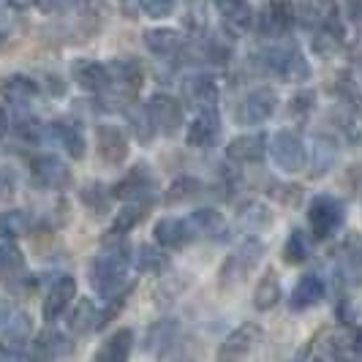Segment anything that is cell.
I'll return each mask as SVG.
<instances>
[{"instance_id":"cell-35","label":"cell","mask_w":362,"mask_h":362,"mask_svg":"<svg viewBox=\"0 0 362 362\" xmlns=\"http://www.w3.org/2000/svg\"><path fill=\"white\" fill-rule=\"evenodd\" d=\"M69 329L76 335H88L90 329H98V310L90 300H79L76 308L69 316Z\"/></svg>"},{"instance_id":"cell-50","label":"cell","mask_w":362,"mask_h":362,"mask_svg":"<svg viewBox=\"0 0 362 362\" xmlns=\"http://www.w3.org/2000/svg\"><path fill=\"white\" fill-rule=\"evenodd\" d=\"M17 134L19 139H36L38 134H41V126H38L36 120H25V123H19Z\"/></svg>"},{"instance_id":"cell-4","label":"cell","mask_w":362,"mask_h":362,"mask_svg":"<svg viewBox=\"0 0 362 362\" xmlns=\"http://www.w3.org/2000/svg\"><path fill=\"white\" fill-rule=\"evenodd\" d=\"M267 150H270L272 161L281 172H289V175H297L305 169V161H308V147L300 139V134L294 131H278L272 139H267Z\"/></svg>"},{"instance_id":"cell-5","label":"cell","mask_w":362,"mask_h":362,"mask_svg":"<svg viewBox=\"0 0 362 362\" xmlns=\"http://www.w3.org/2000/svg\"><path fill=\"white\" fill-rule=\"evenodd\" d=\"M351 354V332L346 327H325L308 341L303 360H344Z\"/></svg>"},{"instance_id":"cell-2","label":"cell","mask_w":362,"mask_h":362,"mask_svg":"<svg viewBox=\"0 0 362 362\" xmlns=\"http://www.w3.org/2000/svg\"><path fill=\"white\" fill-rule=\"evenodd\" d=\"M128 251L126 248H109L93 259L90 284L101 297H115L128 289Z\"/></svg>"},{"instance_id":"cell-41","label":"cell","mask_w":362,"mask_h":362,"mask_svg":"<svg viewBox=\"0 0 362 362\" xmlns=\"http://www.w3.org/2000/svg\"><path fill=\"white\" fill-rule=\"evenodd\" d=\"M30 226V218L25 210H6L0 213V237L6 240H14V237H22Z\"/></svg>"},{"instance_id":"cell-52","label":"cell","mask_w":362,"mask_h":362,"mask_svg":"<svg viewBox=\"0 0 362 362\" xmlns=\"http://www.w3.org/2000/svg\"><path fill=\"white\" fill-rule=\"evenodd\" d=\"M346 14L354 25H362V0H346Z\"/></svg>"},{"instance_id":"cell-13","label":"cell","mask_w":362,"mask_h":362,"mask_svg":"<svg viewBox=\"0 0 362 362\" xmlns=\"http://www.w3.org/2000/svg\"><path fill=\"white\" fill-rule=\"evenodd\" d=\"M341 156V145L332 134H316L313 136V145H310L308 161L305 166H310V177H325L329 175V169H335Z\"/></svg>"},{"instance_id":"cell-42","label":"cell","mask_w":362,"mask_h":362,"mask_svg":"<svg viewBox=\"0 0 362 362\" xmlns=\"http://www.w3.org/2000/svg\"><path fill=\"white\" fill-rule=\"evenodd\" d=\"M79 199L85 202V204L90 207L95 216H101V213H107V210H109V199H112V191H107V188H104L101 182H90V185H85V188H82Z\"/></svg>"},{"instance_id":"cell-26","label":"cell","mask_w":362,"mask_h":362,"mask_svg":"<svg viewBox=\"0 0 362 362\" xmlns=\"http://www.w3.org/2000/svg\"><path fill=\"white\" fill-rule=\"evenodd\" d=\"M191 226H194V232L202 237H210V240H216V243H223L226 237H229V226H226V221L223 216L213 210V207H199V210H194L191 213Z\"/></svg>"},{"instance_id":"cell-48","label":"cell","mask_w":362,"mask_h":362,"mask_svg":"<svg viewBox=\"0 0 362 362\" xmlns=\"http://www.w3.org/2000/svg\"><path fill=\"white\" fill-rule=\"evenodd\" d=\"M270 188H275V191H270L275 199H281L284 204H291V207H297L300 199H303V188L300 185H275L272 182Z\"/></svg>"},{"instance_id":"cell-45","label":"cell","mask_w":362,"mask_h":362,"mask_svg":"<svg viewBox=\"0 0 362 362\" xmlns=\"http://www.w3.org/2000/svg\"><path fill=\"white\" fill-rule=\"evenodd\" d=\"M30 335V316L28 313H19L17 319L11 322V327H8V335H6V349H11V346H17V349H22L25 346V338Z\"/></svg>"},{"instance_id":"cell-37","label":"cell","mask_w":362,"mask_h":362,"mask_svg":"<svg viewBox=\"0 0 362 362\" xmlns=\"http://www.w3.org/2000/svg\"><path fill=\"white\" fill-rule=\"evenodd\" d=\"M145 202H131L128 207H123L117 216H115V221H112V229H109V235H115V237H123L128 235L142 218H145Z\"/></svg>"},{"instance_id":"cell-22","label":"cell","mask_w":362,"mask_h":362,"mask_svg":"<svg viewBox=\"0 0 362 362\" xmlns=\"http://www.w3.org/2000/svg\"><path fill=\"white\" fill-rule=\"evenodd\" d=\"M71 76H74V82L88 93H104L109 88L107 66H104V63H98V60H88V57L74 60Z\"/></svg>"},{"instance_id":"cell-39","label":"cell","mask_w":362,"mask_h":362,"mask_svg":"<svg viewBox=\"0 0 362 362\" xmlns=\"http://www.w3.org/2000/svg\"><path fill=\"white\" fill-rule=\"evenodd\" d=\"M3 93H6V98L14 101V104H28L30 98H36L38 85L30 76H11V79L3 85Z\"/></svg>"},{"instance_id":"cell-25","label":"cell","mask_w":362,"mask_h":362,"mask_svg":"<svg viewBox=\"0 0 362 362\" xmlns=\"http://www.w3.org/2000/svg\"><path fill=\"white\" fill-rule=\"evenodd\" d=\"M22 281H25V256L17 245L3 243L0 245V284L8 289H19Z\"/></svg>"},{"instance_id":"cell-31","label":"cell","mask_w":362,"mask_h":362,"mask_svg":"<svg viewBox=\"0 0 362 362\" xmlns=\"http://www.w3.org/2000/svg\"><path fill=\"white\" fill-rule=\"evenodd\" d=\"M341 272L349 278V284H362V235H349L341 248Z\"/></svg>"},{"instance_id":"cell-36","label":"cell","mask_w":362,"mask_h":362,"mask_svg":"<svg viewBox=\"0 0 362 362\" xmlns=\"http://www.w3.org/2000/svg\"><path fill=\"white\" fill-rule=\"evenodd\" d=\"M33 346H36L33 357H38V360H52V357H63L71 351V341L60 332H44V335H38V341Z\"/></svg>"},{"instance_id":"cell-8","label":"cell","mask_w":362,"mask_h":362,"mask_svg":"<svg viewBox=\"0 0 362 362\" xmlns=\"http://www.w3.org/2000/svg\"><path fill=\"white\" fill-rule=\"evenodd\" d=\"M294 19H297V11L291 0H270L259 11V17H254V22L264 38H284L291 30Z\"/></svg>"},{"instance_id":"cell-3","label":"cell","mask_w":362,"mask_h":362,"mask_svg":"<svg viewBox=\"0 0 362 362\" xmlns=\"http://www.w3.org/2000/svg\"><path fill=\"white\" fill-rule=\"evenodd\" d=\"M346 223V204L344 199L332 194H319L308 204V229L313 240H329L338 235Z\"/></svg>"},{"instance_id":"cell-34","label":"cell","mask_w":362,"mask_h":362,"mask_svg":"<svg viewBox=\"0 0 362 362\" xmlns=\"http://www.w3.org/2000/svg\"><path fill=\"white\" fill-rule=\"evenodd\" d=\"M310 259V240L303 229H291L286 243H284V262L297 267V264H305Z\"/></svg>"},{"instance_id":"cell-49","label":"cell","mask_w":362,"mask_h":362,"mask_svg":"<svg viewBox=\"0 0 362 362\" xmlns=\"http://www.w3.org/2000/svg\"><path fill=\"white\" fill-rule=\"evenodd\" d=\"M36 3L38 11H44V14H63V11H69L76 0H33Z\"/></svg>"},{"instance_id":"cell-1","label":"cell","mask_w":362,"mask_h":362,"mask_svg":"<svg viewBox=\"0 0 362 362\" xmlns=\"http://www.w3.org/2000/svg\"><path fill=\"white\" fill-rule=\"evenodd\" d=\"M256 71L262 76H272L281 82H305L310 76V66L300 47L286 44V47H267L254 57Z\"/></svg>"},{"instance_id":"cell-6","label":"cell","mask_w":362,"mask_h":362,"mask_svg":"<svg viewBox=\"0 0 362 362\" xmlns=\"http://www.w3.org/2000/svg\"><path fill=\"white\" fill-rule=\"evenodd\" d=\"M262 256H264V243L256 240V237H248L235 254L223 262V267H221V286H232V284L245 281L256 270V264L262 262Z\"/></svg>"},{"instance_id":"cell-44","label":"cell","mask_w":362,"mask_h":362,"mask_svg":"<svg viewBox=\"0 0 362 362\" xmlns=\"http://www.w3.org/2000/svg\"><path fill=\"white\" fill-rule=\"evenodd\" d=\"M134 264L139 272H161V267L166 264V259L158 248L153 245H139L136 248V256H134Z\"/></svg>"},{"instance_id":"cell-38","label":"cell","mask_w":362,"mask_h":362,"mask_svg":"<svg viewBox=\"0 0 362 362\" xmlns=\"http://www.w3.org/2000/svg\"><path fill=\"white\" fill-rule=\"evenodd\" d=\"M175 341H177V325L172 319H163L158 325H153V329L147 332V349L158 351V354H163V349L172 346Z\"/></svg>"},{"instance_id":"cell-16","label":"cell","mask_w":362,"mask_h":362,"mask_svg":"<svg viewBox=\"0 0 362 362\" xmlns=\"http://www.w3.org/2000/svg\"><path fill=\"white\" fill-rule=\"evenodd\" d=\"M30 172H33V180L41 188H49V191H60L71 182V169L60 158L54 156H41L36 161L30 163Z\"/></svg>"},{"instance_id":"cell-9","label":"cell","mask_w":362,"mask_h":362,"mask_svg":"<svg viewBox=\"0 0 362 362\" xmlns=\"http://www.w3.org/2000/svg\"><path fill=\"white\" fill-rule=\"evenodd\" d=\"M147 112H150V120L156 131H161L163 136H175L185 123V109L175 95H166V93H156L150 101H147Z\"/></svg>"},{"instance_id":"cell-14","label":"cell","mask_w":362,"mask_h":362,"mask_svg":"<svg viewBox=\"0 0 362 362\" xmlns=\"http://www.w3.org/2000/svg\"><path fill=\"white\" fill-rule=\"evenodd\" d=\"M74 294H76V281H74L71 275H60L57 281H54L49 291H47V297H44V305H41V316H44V322H57L66 308L74 303Z\"/></svg>"},{"instance_id":"cell-54","label":"cell","mask_w":362,"mask_h":362,"mask_svg":"<svg viewBox=\"0 0 362 362\" xmlns=\"http://www.w3.org/2000/svg\"><path fill=\"white\" fill-rule=\"evenodd\" d=\"M8 128H11V120H8V112H6V107L0 104V139L8 134Z\"/></svg>"},{"instance_id":"cell-56","label":"cell","mask_w":362,"mask_h":362,"mask_svg":"<svg viewBox=\"0 0 362 362\" xmlns=\"http://www.w3.org/2000/svg\"><path fill=\"white\" fill-rule=\"evenodd\" d=\"M8 316H11V308H8V303H6V300H0V327L8 325Z\"/></svg>"},{"instance_id":"cell-27","label":"cell","mask_w":362,"mask_h":362,"mask_svg":"<svg viewBox=\"0 0 362 362\" xmlns=\"http://www.w3.org/2000/svg\"><path fill=\"white\" fill-rule=\"evenodd\" d=\"M49 136H52L57 145L63 147L71 158H85V136H82V131L79 126H74V123H66V120H54L49 123Z\"/></svg>"},{"instance_id":"cell-17","label":"cell","mask_w":362,"mask_h":362,"mask_svg":"<svg viewBox=\"0 0 362 362\" xmlns=\"http://www.w3.org/2000/svg\"><path fill=\"white\" fill-rule=\"evenodd\" d=\"M109 71V88H117V90L128 93V95H134V93L142 88V79H145V71H142V66H139V60H134V57H117V60H112L107 66Z\"/></svg>"},{"instance_id":"cell-32","label":"cell","mask_w":362,"mask_h":362,"mask_svg":"<svg viewBox=\"0 0 362 362\" xmlns=\"http://www.w3.org/2000/svg\"><path fill=\"white\" fill-rule=\"evenodd\" d=\"M134 349V332L131 329H117L115 335H109V341L98 351L95 360L98 362H126Z\"/></svg>"},{"instance_id":"cell-53","label":"cell","mask_w":362,"mask_h":362,"mask_svg":"<svg viewBox=\"0 0 362 362\" xmlns=\"http://www.w3.org/2000/svg\"><path fill=\"white\" fill-rule=\"evenodd\" d=\"M11 25H14V11H11V6L3 3V11H0V33H6Z\"/></svg>"},{"instance_id":"cell-33","label":"cell","mask_w":362,"mask_h":362,"mask_svg":"<svg viewBox=\"0 0 362 362\" xmlns=\"http://www.w3.org/2000/svg\"><path fill=\"white\" fill-rule=\"evenodd\" d=\"M237 223H240V229H243L245 235H256L259 229H264L267 223H272V216L262 202L254 199V202H248V204H243V207H240V213H237Z\"/></svg>"},{"instance_id":"cell-21","label":"cell","mask_w":362,"mask_h":362,"mask_svg":"<svg viewBox=\"0 0 362 362\" xmlns=\"http://www.w3.org/2000/svg\"><path fill=\"white\" fill-rule=\"evenodd\" d=\"M95 147H98V156L112 166H117L128 158V136L117 126L95 128Z\"/></svg>"},{"instance_id":"cell-11","label":"cell","mask_w":362,"mask_h":362,"mask_svg":"<svg viewBox=\"0 0 362 362\" xmlns=\"http://www.w3.org/2000/svg\"><path fill=\"white\" fill-rule=\"evenodd\" d=\"M182 98L197 109H213L221 98V85L213 74H191L182 79Z\"/></svg>"},{"instance_id":"cell-7","label":"cell","mask_w":362,"mask_h":362,"mask_svg":"<svg viewBox=\"0 0 362 362\" xmlns=\"http://www.w3.org/2000/svg\"><path fill=\"white\" fill-rule=\"evenodd\" d=\"M278 109V95L270 88H259V90L248 93L235 109L237 126H259L267 123Z\"/></svg>"},{"instance_id":"cell-43","label":"cell","mask_w":362,"mask_h":362,"mask_svg":"<svg viewBox=\"0 0 362 362\" xmlns=\"http://www.w3.org/2000/svg\"><path fill=\"white\" fill-rule=\"evenodd\" d=\"M128 120H131V131H134V136H136L139 142H150V139H153L156 126H153V120H150L147 107L131 109V112H128Z\"/></svg>"},{"instance_id":"cell-29","label":"cell","mask_w":362,"mask_h":362,"mask_svg":"<svg viewBox=\"0 0 362 362\" xmlns=\"http://www.w3.org/2000/svg\"><path fill=\"white\" fill-rule=\"evenodd\" d=\"M281 297H284L281 278H278L275 270H267L259 278V284H256V289H254V308L259 310V313H267V310H272L281 303Z\"/></svg>"},{"instance_id":"cell-23","label":"cell","mask_w":362,"mask_h":362,"mask_svg":"<svg viewBox=\"0 0 362 362\" xmlns=\"http://www.w3.org/2000/svg\"><path fill=\"white\" fill-rule=\"evenodd\" d=\"M153 188H156V182H153V177H150L147 166H134L126 177L112 188V197L126 199V202H139V199L147 202V197H150Z\"/></svg>"},{"instance_id":"cell-28","label":"cell","mask_w":362,"mask_h":362,"mask_svg":"<svg viewBox=\"0 0 362 362\" xmlns=\"http://www.w3.org/2000/svg\"><path fill=\"white\" fill-rule=\"evenodd\" d=\"M310 44H313V52L319 57H335V54L344 49L346 33H344V22H335V25H327L310 33Z\"/></svg>"},{"instance_id":"cell-30","label":"cell","mask_w":362,"mask_h":362,"mask_svg":"<svg viewBox=\"0 0 362 362\" xmlns=\"http://www.w3.org/2000/svg\"><path fill=\"white\" fill-rule=\"evenodd\" d=\"M145 47L156 57H172L182 49V36L172 28H153L145 30Z\"/></svg>"},{"instance_id":"cell-12","label":"cell","mask_w":362,"mask_h":362,"mask_svg":"<svg viewBox=\"0 0 362 362\" xmlns=\"http://www.w3.org/2000/svg\"><path fill=\"white\" fill-rule=\"evenodd\" d=\"M218 136H221V115H218V107L199 109V115L194 117V123L185 131L188 147H194V150H210V147H216Z\"/></svg>"},{"instance_id":"cell-15","label":"cell","mask_w":362,"mask_h":362,"mask_svg":"<svg viewBox=\"0 0 362 362\" xmlns=\"http://www.w3.org/2000/svg\"><path fill=\"white\" fill-rule=\"evenodd\" d=\"M297 17L303 22L305 30H319V28H327V25H335L341 22V14H338V3L335 0H300L297 6Z\"/></svg>"},{"instance_id":"cell-40","label":"cell","mask_w":362,"mask_h":362,"mask_svg":"<svg viewBox=\"0 0 362 362\" xmlns=\"http://www.w3.org/2000/svg\"><path fill=\"white\" fill-rule=\"evenodd\" d=\"M202 194V182L197 177H177L166 191V204H182V202L197 199Z\"/></svg>"},{"instance_id":"cell-18","label":"cell","mask_w":362,"mask_h":362,"mask_svg":"<svg viewBox=\"0 0 362 362\" xmlns=\"http://www.w3.org/2000/svg\"><path fill=\"white\" fill-rule=\"evenodd\" d=\"M264 156H267V136L264 134H243L226 145V158L232 163H240V166L259 163Z\"/></svg>"},{"instance_id":"cell-46","label":"cell","mask_w":362,"mask_h":362,"mask_svg":"<svg viewBox=\"0 0 362 362\" xmlns=\"http://www.w3.org/2000/svg\"><path fill=\"white\" fill-rule=\"evenodd\" d=\"M313 107H316V93L300 90L289 101V117H308Z\"/></svg>"},{"instance_id":"cell-10","label":"cell","mask_w":362,"mask_h":362,"mask_svg":"<svg viewBox=\"0 0 362 362\" xmlns=\"http://www.w3.org/2000/svg\"><path fill=\"white\" fill-rule=\"evenodd\" d=\"M259 341H262V327L256 322H245V325H240L226 335V341L218 349V360H245L259 346Z\"/></svg>"},{"instance_id":"cell-47","label":"cell","mask_w":362,"mask_h":362,"mask_svg":"<svg viewBox=\"0 0 362 362\" xmlns=\"http://www.w3.org/2000/svg\"><path fill=\"white\" fill-rule=\"evenodd\" d=\"M175 6H177V0H139V8L153 19L169 17L175 11Z\"/></svg>"},{"instance_id":"cell-55","label":"cell","mask_w":362,"mask_h":362,"mask_svg":"<svg viewBox=\"0 0 362 362\" xmlns=\"http://www.w3.org/2000/svg\"><path fill=\"white\" fill-rule=\"evenodd\" d=\"M351 351H354L357 357H362V329L360 332H351Z\"/></svg>"},{"instance_id":"cell-24","label":"cell","mask_w":362,"mask_h":362,"mask_svg":"<svg viewBox=\"0 0 362 362\" xmlns=\"http://www.w3.org/2000/svg\"><path fill=\"white\" fill-rule=\"evenodd\" d=\"M213 3L223 17V28L232 36L248 33V28L254 25V8L248 6V0H213Z\"/></svg>"},{"instance_id":"cell-51","label":"cell","mask_w":362,"mask_h":362,"mask_svg":"<svg viewBox=\"0 0 362 362\" xmlns=\"http://www.w3.org/2000/svg\"><path fill=\"white\" fill-rule=\"evenodd\" d=\"M14 191V177L11 172H0V202H6Z\"/></svg>"},{"instance_id":"cell-20","label":"cell","mask_w":362,"mask_h":362,"mask_svg":"<svg viewBox=\"0 0 362 362\" xmlns=\"http://www.w3.org/2000/svg\"><path fill=\"white\" fill-rule=\"evenodd\" d=\"M325 294H327L325 278H322L319 272H308V275H303V278L297 281V286L291 291L289 308L294 310V313H303V310L319 305V303L325 300Z\"/></svg>"},{"instance_id":"cell-19","label":"cell","mask_w":362,"mask_h":362,"mask_svg":"<svg viewBox=\"0 0 362 362\" xmlns=\"http://www.w3.org/2000/svg\"><path fill=\"white\" fill-rule=\"evenodd\" d=\"M153 235H156V243L163 245V248H185V245H191L194 243V226H191V221H182V218H161L158 223H156V229H153Z\"/></svg>"}]
</instances>
